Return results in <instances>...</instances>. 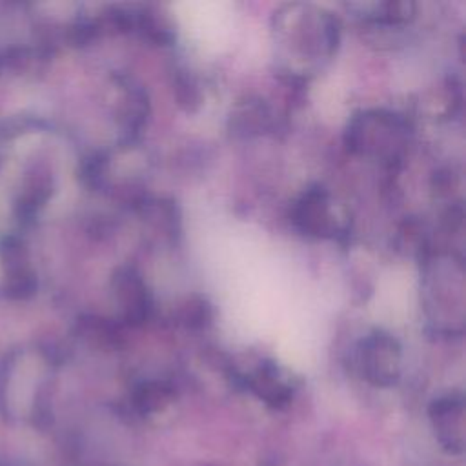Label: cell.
Wrapping results in <instances>:
<instances>
[{
    "label": "cell",
    "instance_id": "2",
    "mask_svg": "<svg viewBox=\"0 0 466 466\" xmlns=\"http://www.w3.org/2000/svg\"><path fill=\"white\" fill-rule=\"evenodd\" d=\"M362 371L370 382L388 386L399 375V348L388 337L366 340L362 350Z\"/></svg>",
    "mask_w": 466,
    "mask_h": 466
},
{
    "label": "cell",
    "instance_id": "1",
    "mask_svg": "<svg viewBox=\"0 0 466 466\" xmlns=\"http://www.w3.org/2000/svg\"><path fill=\"white\" fill-rule=\"evenodd\" d=\"M462 399L444 397L431 404L430 419L435 435L442 448L450 453H461L464 448V420H462Z\"/></svg>",
    "mask_w": 466,
    "mask_h": 466
},
{
    "label": "cell",
    "instance_id": "3",
    "mask_svg": "<svg viewBox=\"0 0 466 466\" xmlns=\"http://www.w3.org/2000/svg\"><path fill=\"white\" fill-rule=\"evenodd\" d=\"M169 399V391L164 386H146L138 397H137V404L140 410L144 411H151V410H158L162 408Z\"/></svg>",
    "mask_w": 466,
    "mask_h": 466
}]
</instances>
